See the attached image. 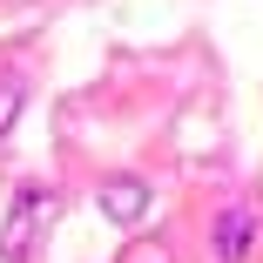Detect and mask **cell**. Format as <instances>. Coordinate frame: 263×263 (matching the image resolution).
<instances>
[{
	"label": "cell",
	"instance_id": "1",
	"mask_svg": "<svg viewBox=\"0 0 263 263\" xmlns=\"http://www.w3.org/2000/svg\"><path fill=\"white\" fill-rule=\"evenodd\" d=\"M47 216H54V196L27 182V189L14 196V209H7V223H0V263H27V256H34V236H41Z\"/></svg>",
	"mask_w": 263,
	"mask_h": 263
},
{
	"label": "cell",
	"instance_id": "2",
	"mask_svg": "<svg viewBox=\"0 0 263 263\" xmlns=\"http://www.w3.org/2000/svg\"><path fill=\"white\" fill-rule=\"evenodd\" d=\"M95 202H101V216H108V223L135 230V223L148 216V182H142V176H101Z\"/></svg>",
	"mask_w": 263,
	"mask_h": 263
},
{
	"label": "cell",
	"instance_id": "3",
	"mask_svg": "<svg viewBox=\"0 0 263 263\" xmlns=\"http://www.w3.org/2000/svg\"><path fill=\"white\" fill-rule=\"evenodd\" d=\"M216 263H250V250H256V209L250 202H230L223 216H216Z\"/></svg>",
	"mask_w": 263,
	"mask_h": 263
},
{
	"label": "cell",
	"instance_id": "4",
	"mask_svg": "<svg viewBox=\"0 0 263 263\" xmlns=\"http://www.w3.org/2000/svg\"><path fill=\"white\" fill-rule=\"evenodd\" d=\"M21 122V81H7V88H0V135H7Z\"/></svg>",
	"mask_w": 263,
	"mask_h": 263
}]
</instances>
